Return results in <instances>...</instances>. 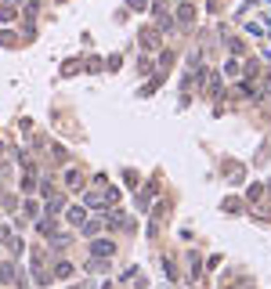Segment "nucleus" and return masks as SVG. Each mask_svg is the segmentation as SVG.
I'll return each mask as SVG.
<instances>
[{
  "label": "nucleus",
  "instance_id": "20e7f679",
  "mask_svg": "<svg viewBox=\"0 0 271 289\" xmlns=\"http://www.w3.org/2000/svg\"><path fill=\"white\" fill-rule=\"evenodd\" d=\"M15 278V267L11 264H0V282H11Z\"/></svg>",
  "mask_w": 271,
  "mask_h": 289
},
{
  "label": "nucleus",
  "instance_id": "f03ea898",
  "mask_svg": "<svg viewBox=\"0 0 271 289\" xmlns=\"http://www.w3.org/2000/svg\"><path fill=\"white\" fill-rule=\"evenodd\" d=\"M65 184H69V188H83V174L80 170H69V174H65Z\"/></svg>",
  "mask_w": 271,
  "mask_h": 289
},
{
  "label": "nucleus",
  "instance_id": "39448f33",
  "mask_svg": "<svg viewBox=\"0 0 271 289\" xmlns=\"http://www.w3.org/2000/svg\"><path fill=\"white\" fill-rule=\"evenodd\" d=\"M69 221H72V224H83V210H80V206L69 210Z\"/></svg>",
  "mask_w": 271,
  "mask_h": 289
},
{
  "label": "nucleus",
  "instance_id": "7ed1b4c3",
  "mask_svg": "<svg viewBox=\"0 0 271 289\" xmlns=\"http://www.w3.org/2000/svg\"><path fill=\"white\" fill-rule=\"evenodd\" d=\"M101 253L112 257V242H94V257H101Z\"/></svg>",
  "mask_w": 271,
  "mask_h": 289
},
{
  "label": "nucleus",
  "instance_id": "423d86ee",
  "mask_svg": "<svg viewBox=\"0 0 271 289\" xmlns=\"http://www.w3.org/2000/svg\"><path fill=\"white\" fill-rule=\"evenodd\" d=\"M130 7H134V11H145V0H130Z\"/></svg>",
  "mask_w": 271,
  "mask_h": 289
},
{
  "label": "nucleus",
  "instance_id": "f257e3e1",
  "mask_svg": "<svg viewBox=\"0 0 271 289\" xmlns=\"http://www.w3.org/2000/svg\"><path fill=\"white\" fill-rule=\"evenodd\" d=\"M177 22H181V25L195 22V7H192V4H181V7H177Z\"/></svg>",
  "mask_w": 271,
  "mask_h": 289
},
{
  "label": "nucleus",
  "instance_id": "0eeeda50",
  "mask_svg": "<svg viewBox=\"0 0 271 289\" xmlns=\"http://www.w3.org/2000/svg\"><path fill=\"white\" fill-rule=\"evenodd\" d=\"M58 4H62V0H58Z\"/></svg>",
  "mask_w": 271,
  "mask_h": 289
}]
</instances>
